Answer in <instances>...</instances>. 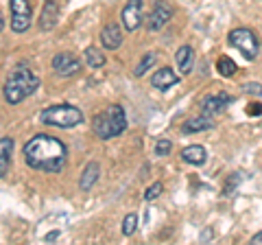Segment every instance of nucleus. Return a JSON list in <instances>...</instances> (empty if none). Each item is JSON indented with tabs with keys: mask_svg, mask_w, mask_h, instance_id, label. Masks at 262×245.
<instances>
[{
	"mask_svg": "<svg viewBox=\"0 0 262 245\" xmlns=\"http://www.w3.org/2000/svg\"><path fill=\"white\" fill-rule=\"evenodd\" d=\"M251 243H253V245H262V230L251 236Z\"/></svg>",
	"mask_w": 262,
	"mask_h": 245,
	"instance_id": "nucleus-27",
	"label": "nucleus"
},
{
	"mask_svg": "<svg viewBox=\"0 0 262 245\" xmlns=\"http://www.w3.org/2000/svg\"><path fill=\"white\" fill-rule=\"evenodd\" d=\"M212 127H214V120L201 114V116H196V118H188L182 125V132L184 134H199V132H208Z\"/></svg>",
	"mask_w": 262,
	"mask_h": 245,
	"instance_id": "nucleus-17",
	"label": "nucleus"
},
{
	"mask_svg": "<svg viewBox=\"0 0 262 245\" xmlns=\"http://www.w3.org/2000/svg\"><path fill=\"white\" fill-rule=\"evenodd\" d=\"M179 84V77H177V72L173 68H168V66H164V68H158L151 75V86L155 90H168V88H173Z\"/></svg>",
	"mask_w": 262,
	"mask_h": 245,
	"instance_id": "nucleus-13",
	"label": "nucleus"
},
{
	"mask_svg": "<svg viewBox=\"0 0 262 245\" xmlns=\"http://www.w3.org/2000/svg\"><path fill=\"white\" fill-rule=\"evenodd\" d=\"M236 70H238V66H236V62L232 59V57L227 55H221L216 59V72L221 77H234Z\"/></svg>",
	"mask_w": 262,
	"mask_h": 245,
	"instance_id": "nucleus-19",
	"label": "nucleus"
},
{
	"mask_svg": "<svg viewBox=\"0 0 262 245\" xmlns=\"http://www.w3.org/2000/svg\"><path fill=\"white\" fill-rule=\"evenodd\" d=\"M170 151H173V142H170L168 138H160V140L155 142V156H158V158L168 156Z\"/></svg>",
	"mask_w": 262,
	"mask_h": 245,
	"instance_id": "nucleus-23",
	"label": "nucleus"
},
{
	"mask_svg": "<svg viewBox=\"0 0 262 245\" xmlns=\"http://www.w3.org/2000/svg\"><path fill=\"white\" fill-rule=\"evenodd\" d=\"M175 62H177V68L182 75H190V70L194 66V51H192V46H179L177 48V53H175Z\"/></svg>",
	"mask_w": 262,
	"mask_h": 245,
	"instance_id": "nucleus-15",
	"label": "nucleus"
},
{
	"mask_svg": "<svg viewBox=\"0 0 262 245\" xmlns=\"http://www.w3.org/2000/svg\"><path fill=\"white\" fill-rule=\"evenodd\" d=\"M51 66L55 70V75H59V77H75V75H79V70H81V59L77 55L68 53V51H61V53H57L53 57Z\"/></svg>",
	"mask_w": 262,
	"mask_h": 245,
	"instance_id": "nucleus-7",
	"label": "nucleus"
},
{
	"mask_svg": "<svg viewBox=\"0 0 262 245\" xmlns=\"http://www.w3.org/2000/svg\"><path fill=\"white\" fill-rule=\"evenodd\" d=\"M155 62H158V53H153V51L144 53V55H142V59L138 62V66L134 68V75H136V77H142V75H146V70H149Z\"/></svg>",
	"mask_w": 262,
	"mask_h": 245,
	"instance_id": "nucleus-21",
	"label": "nucleus"
},
{
	"mask_svg": "<svg viewBox=\"0 0 262 245\" xmlns=\"http://www.w3.org/2000/svg\"><path fill=\"white\" fill-rule=\"evenodd\" d=\"M260 112H262L260 105H256V108H249V114H260Z\"/></svg>",
	"mask_w": 262,
	"mask_h": 245,
	"instance_id": "nucleus-30",
	"label": "nucleus"
},
{
	"mask_svg": "<svg viewBox=\"0 0 262 245\" xmlns=\"http://www.w3.org/2000/svg\"><path fill=\"white\" fill-rule=\"evenodd\" d=\"M3 29H5V20L0 18V33H3Z\"/></svg>",
	"mask_w": 262,
	"mask_h": 245,
	"instance_id": "nucleus-31",
	"label": "nucleus"
},
{
	"mask_svg": "<svg viewBox=\"0 0 262 245\" xmlns=\"http://www.w3.org/2000/svg\"><path fill=\"white\" fill-rule=\"evenodd\" d=\"M57 22H59V5L55 0H46L42 7V13H39L37 27L42 33H48V31H53L57 27Z\"/></svg>",
	"mask_w": 262,
	"mask_h": 245,
	"instance_id": "nucleus-11",
	"label": "nucleus"
},
{
	"mask_svg": "<svg viewBox=\"0 0 262 245\" xmlns=\"http://www.w3.org/2000/svg\"><path fill=\"white\" fill-rule=\"evenodd\" d=\"M162 191H164V184L162 182H153L149 189L144 191V199L146 201H153V199H158L160 195H162Z\"/></svg>",
	"mask_w": 262,
	"mask_h": 245,
	"instance_id": "nucleus-24",
	"label": "nucleus"
},
{
	"mask_svg": "<svg viewBox=\"0 0 262 245\" xmlns=\"http://www.w3.org/2000/svg\"><path fill=\"white\" fill-rule=\"evenodd\" d=\"M232 103H234V99H232V96H229L227 92H216V94L203 96V101H201L199 105H201V114H203V116L214 118V116H219V114L223 112L225 108H229Z\"/></svg>",
	"mask_w": 262,
	"mask_h": 245,
	"instance_id": "nucleus-8",
	"label": "nucleus"
},
{
	"mask_svg": "<svg viewBox=\"0 0 262 245\" xmlns=\"http://www.w3.org/2000/svg\"><path fill=\"white\" fill-rule=\"evenodd\" d=\"M243 92L249 96H260L262 99V84L260 81H249V84H243Z\"/></svg>",
	"mask_w": 262,
	"mask_h": 245,
	"instance_id": "nucleus-25",
	"label": "nucleus"
},
{
	"mask_svg": "<svg viewBox=\"0 0 262 245\" xmlns=\"http://www.w3.org/2000/svg\"><path fill=\"white\" fill-rule=\"evenodd\" d=\"M85 64L90 68H103L105 66V55L103 51H98L96 46H88L85 48Z\"/></svg>",
	"mask_w": 262,
	"mask_h": 245,
	"instance_id": "nucleus-20",
	"label": "nucleus"
},
{
	"mask_svg": "<svg viewBox=\"0 0 262 245\" xmlns=\"http://www.w3.org/2000/svg\"><path fill=\"white\" fill-rule=\"evenodd\" d=\"M92 127L96 138H101V140H110V138L120 136L127 129V114L122 110V105H110L101 114H96Z\"/></svg>",
	"mask_w": 262,
	"mask_h": 245,
	"instance_id": "nucleus-3",
	"label": "nucleus"
},
{
	"mask_svg": "<svg viewBox=\"0 0 262 245\" xmlns=\"http://www.w3.org/2000/svg\"><path fill=\"white\" fill-rule=\"evenodd\" d=\"M39 88V77L33 72L29 66H15L11 70V75L7 77L5 86H3V96L9 105H18L22 103L27 96H31L35 90Z\"/></svg>",
	"mask_w": 262,
	"mask_h": 245,
	"instance_id": "nucleus-2",
	"label": "nucleus"
},
{
	"mask_svg": "<svg viewBox=\"0 0 262 245\" xmlns=\"http://www.w3.org/2000/svg\"><path fill=\"white\" fill-rule=\"evenodd\" d=\"M98 175H101L98 162H88L83 173H81V177H79V189L81 191H92V186L98 182Z\"/></svg>",
	"mask_w": 262,
	"mask_h": 245,
	"instance_id": "nucleus-16",
	"label": "nucleus"
},
{
	"mask_svg": "<svg viewBox=\"0 0 262 245\" xmlns=\"http://www.w3.org/2000/svg\"><path fill=\"white\" fill-rule=\"evenodd\" d=\"M39 120L44 125H51L57 129H72L83 122V112L75 105H68V103H61V105H51V108L42 110L39 114Z\"/></svg>",
	"mask_w": 262,
	"mask_h": 245,
	"instance_id": "nucleus-4",
	"label": "nucleus"
},
{
	"mask_svg": "<svg viewBox=\"0 0 262 245\" xmlns=\"http://www.w3.org/2000/svg\"><path fill=\"white\" fill-rule=\"evenodd\" d=\"M238 182H241V177L238 175H229V179H227V184H225V189H223V193L225 195H232L234 193V186H238Z\"/></svg>",
	"mask_w": 262,
	"mask_h": 245,
	"instance_id": "nucleus-26",
	"label": "nucleus"
},
{
	"mask_svg": "<svg viewBox=\"0 0 262 245\" xmlns=\"http://www.w3.org/2000/svg\"><path fill=\"white\" fill-rule=\"evenodd\" d=\"M227 42L232 44L236 51H241V55L245 57V59L253 62L260 53V39L258 35L253 33L251 29L247 27H238V29H232L227 33Z\"/></svg>",
	"mask_w": 262,
	"mask_h": 245,
	"instance_id": "nucleus-5",
	"label": "nucleus"
},
{
	"mask_svg": "<svg viewBox=\"0 0 262 245\" xmlns=\"http://www.w3.org/2000/svg\"><path fill=\"white\" fill-rule=\"evenodd\" d=\"M136 230H138V215L136 212H129V215H125V219H122V234L131 236Z\"/></svg>",
	"mask_w": 262,
	"mask_h": 245,
	"instance_id": "nucleus-22",
	"label": "nucleus"
},
{
	"mask_svg": "<svg viewBox=\"0 0 262 245\" xmlns=\"http://www.w3.org/2000/svg\"><path fill=\"white\" fill-rule=\"evenodd\" d=\"M182 160L186 162V165L203 167L206 160H208V151H206V147H201V145H188L182 149Z\"/></svg>",
	"mask_w": 262,
	"mask_h": 245,
	"instance_id": "nucleus-14",
	"label": "nucleus"
},
{
	"mask_svg": "<svg viewBox=\"0 0 262 245\" xmlns=\"http://www.w3.org/2000/svg\"><path fill=\"white\" fill-rule=\"evenodd\" d=\"M57 236H59V232H51V234H46V241H55Z\"/></svg>",
	"mask_w": 262,
	"mask_h": 245,
	"instance_id": "nucleus-28",
	"label": "nucleus"
},
{
	"mask_svg": "<svg viewBox=\"0 0 262 245\" xmlns=\"http://www.w3.org/2000/svg\"><path fill=\"white\" fill-rule=\"evenodd\" d=\"M210 236H212V230H210V228H208V230H206V232H203V236H201V241H208V239H210Z\"/></svg>",
	"mask_w": 262,
	"mask_h": 245,
	"instance_id": "nucleus-29",
	"label": "nucleus"
},
{
	"mask_svg": "<svg viewBox=\"0 0 262 245\" xmlns=\"http://www.w3.org/2000/svg\"><path fill=\"white\" fill-rule=\"evenodd\" d=\"M170 18H173V9H170L166 3L158 0V3H155V7H153V11L149 13L146 27H149V31H160V29L166 27Z\"/></svg>",
	"mask_w": 262,
	"mask_h": 245,
	"instance_id": "nucleus-10",
	"label": "nucleus"
},
{
	"mask_svg": "<svg viewBox=\"0 0 262 245\" xmlns=\"http://www.w3.org/2000/svg\"><path fill=\"white\" fill-rule=\"evenodd\" d=\"M101 44L103 48H107V51H116V48H120L122 44V29L120 24L116 22H107L101 31Z\"/></svg>",
	"mask_w": 262,
	"mask_h": 245,
	"instance_id": "nucleus-12",
	"label": "nucleus"
},
{
	"mask_svg": "<svg viewBox=\"0 0 262 245\" xmlns=\"http://www.w3.org/2000/svg\"><path fill=\"white\" fill-rule=\"evenodd\" d=\"M120 20H122L125 31H129V33L138 31V27L142 24V0H129V3L122 7Z\"/></svg>",
	"mask_w": 262,
	"mask_h": 245,
	"instance_id": "nucleus-9",
	"label": "nucleus"
},
{
	"mask_svg": "<svg viewBox=\"0 0 262 245\" xmlns=\"http://www.w3.org/2000/svg\"><path fill=\"white\" fill-rule=\"evenodd\" d=\"M11 31L13 33H27L33 22V9L29 0H11Z\"/></svg>",
	"mask_w": 262,
	"mask_h": 245,
	"instance_id": "nucleus-6",
	"label": "nucleus"
},
{
	"mask_svg": "<svg viewBox=\"0 0 262 245\" xmlns=\"http://www.w3.org/2000/svg\"><path fill=\"white\" fill-rule=\"evenodd\" d=\"M13 138H0V179L9 173L11 153H13Z\"/></svg>",
	"mask_w": 262,
	"mask_h": 245,
	"instance_id": "nucleus-18",
	"label": "nucleus"
},
{
	"mask_svg": "<svg viewBox=\"0 0 262 245\" xmlns=\"http://www.w3.org/2000/svg\"><path fill=\"white\" fill-rule=\"evenodd\" d=\"M24 162L33 171H42V173H59L66 167V156L68 149L66 145L51 134H37L24 145Z\"/></svg>",
	"mask_w": 262,
	"mask_h": 245,
	"instance_id": "nucleus-1",
	"label": "nucleus"
}]
</instances>
